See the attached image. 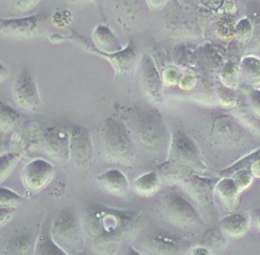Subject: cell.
I'll return each instance as SVG.
<instances>
[{
	"instance_id": "6da1fadb",
	"label": "cell",
	"mask_w": 260,
	"mask_h": 255,
	"mask_svg": "<svg viewBox=\"0 0 260 255\" xmlns=\"http://www.w3.org/2000/svg\"><path fill=\"white\" fill-rule=\"evenodd\" d=\"M80 216L91 249L98 254H117L136 236L144 210L120 209L87 202Z\"/></svg>"
},
{
	"instance_id": "7a4b0ae2",
	"label": "cell",
	"mask_w": 260,
	"mask_h": 255,
	"mask_svg": "<svg viewBox=\"0 0 260 255\" xmlns=\"http://www.w3.org/2000/svg\"><path fill=\"white\" fill-rule=\"evenodd\" d=\"M158 169L161 175H171L174 179L185 173L202 174L208 170L196 141L180 128L171 132L168 157Z\"/></svg>"
},
{
	"instance_id": "3957f363",
	"label": "cell",
	"mask_w": 260,
	"mask_h": 255,
	"mask_svg": "<svg viewBox=\"0 0 260 255\" xmlns=\"http://www.w3.org/2000/svg\"><path fill=\"white\" fill-rule=\"evenodd\" d=\"M101 149L104 157L120 166H131L134 162V148L127 125L114 117H108L101 123Z\"/></svg>"
},
{
	"instance_id": "277c9868",
	"label": "cell",
	"mask_w": 260,
	"mask_h": 255,
	"mask_svg": "<svg viewBox=\"0 0 260 255\" xmlns=\"http://www.w3.org/2000/svg\"><path fill=\"white\" fill-rule=\"evenodd\" d=\"M131 118L134 132L143 146L156 151L169 148L171 132L157 109L150 107L138 110Z\"/></svg>"
},
{
	"instance_id": "5b68a950",
	"label": "cell",
	"mask_w": 260,
	"mask_h": 255,
	"mask_svg": "<svg viewBox=\"0 0 260 255\" xmlns=\"http://www.w3.org/2000/svg\"><path fill=\"white\" fill-rule=\"evenodd\" d=\"M54 242L65 254H79L84 249L85 235L80 214L73 207L60 209L51 224Z\"/></svg>"
},
{
	"instance_id": "8992f818",
	"label": "cell",
	"mask_w": 260,
	"mask_h": 255,
	"mask_svg": "<svg viewBox=\"0 0 260 255\" xmlns=\"http://www.w3.org/2000/svg\"><path fill=\"white\" fill-rule=\"evenodd\" d=\"M210 140L222 147H241L253 139L252 132L232 114L215 111L211 114L207 124Z\"/></svg>"
},
{
	"instance_id": "52a82bcc",
	"label": "cell",
	"mask_w": 260,
	"mask_h": 255,
	"mask_svg": "<svg viewBox=\"0 0 260 255\" xmlns=\"http://www.w3.org/2000/svg\"><path fill=\"white\" fill-rule=\"evenodd\" d=\"M180 186L185 193L191 198L193 204L200 215H204L207 222L213 220L216 216V208L214 204V187L216 179H208L197 173H185L178 176Z\"/></svg>"
},
{
	"instance_id": "ba28073f",
	"label": "cell",
	"mask_w": 260,
	"mask_h": 255,
	"mask_svg": "<svg viewBox=\"0 0 260 255\" xmlns=\"http://www.w3.org/2000/svg\"><path fill=\"white\" fill-rule=\"evenodd\" d=\"M157 207L161 216L177 228H190L200 218V213L194 204L174 188H168L160 192L157 198Z\"/></svg>"
},
{
	"instance_id": "9c48e42d",
	"label": "cell",
	"mask_w": 260,
	"mask_h": 255,
	"mask_svg": "<svg viewBox=\"0 0 260 255\" xmlns=\"http://www.w3.org/2000/svg\"><path fill=\"white\" fill-rule=\"evenodd\" d=\"M50 41L52 42H60V41H72L78 44L84 51L94 54L99 57H102L103 59H106L109 61L115 70L116 74H128L129 72L132 71L134 66L136 65L137 61V49L135 46V43L133 42L132 39L129 40L128 45L123 48L122 50L115 52V53H110V54H104L96 50L94 47L93 43L91 40L87 39L86 37L72 30L69 36L65 37H60V36H51L49 38Z\"/></svg>"
},
{
	"instance_id": "30bf717a",
	"label": "cell",
	"mask_w": 260,
	"mask_h": 255,
	"mask_svg": "<svg viewBox=\"0 0 260 255\" xmlns=\"http://www.w3.org/2000/svg\"><path fill=\"white\" fill-rule=\"evenodd\" d=\"M189 242L181 236L167 232L149 233L139 242V253L147 254H182L187 253Z\"/></svg>"
},
{
	"instance_id": "8fae6325",
	"label": "cell",
	"mask_w": 260,
	"mask_h": 255,
	"mask_svg": "<svg viewBox=\"0 0 260 255\" xmlns=\"http://www.w3.org/2000/svg\"><path fill=\"white\" fill-rule=\"evenodd\" d=\"M47 18L48 13L42 11L18 18H0V34L13 39H30L40 33Z\"/></svg>"
},
{
	"instance_id": "7c38bea8",
	"label": "cell",
	"mask_w": 260,
	"mask_h": 255,
	"mask_svg": "<svg viewBox=\"0 0 260 255\" xmlns=\"http://www.w3.org/2000/svg\"><path fill=\"white\" fill-rule=\"evenodd\" d=\"M69 158L81 170H87L93 160V144L85 127L73 126L69 132Z\"/></svg>"
},
{
	"instance_id": "4fadbf2b",
	"label": "cell",
	"mask_w": 260,
	"mask_h": 255,
	"mask_svg": "<svg viewBox=\"0 0 260 255\" xmlns=\"http://www.w3.org/2000/svg\"><path fill=\"white\" fill-rule=\"evenodd\" d=\"M12 98L16 106L25 112H37L41 98L37 83L28 70L23 69L15 78L12 87Z\"/></svg>"
},
{
	"instance_id": "5bb4252c",
	"label": "cell",
	"mask_w": 260,
	"mask_h": 255,
	"mask_svg": "<svg viewBox=\"0 0 260 255\" xmlns=\"http://www.w3.org/2000/svg\"><path fill=\"white\" fill-rule=\"evenodd\" d=\"M54 175L55 169L52 164L46 160L37 158L23 168L21 181L28 192L38 193L49 185Z\"/></svg>"
},
{
	"instance_id": "9a60e30c",
	"label": "cell",
	"mask_w": 260,
	"mask_h": 255,
	"mask_svg": "<svg viewBox=\"0 0 260 255\" xmlns=\"http://www.w3.org/2000/svg\"><path fill=\"white\" fill-rule=\"evenodd\" d=\"M140 79L142 88L149 100L155 104L164 101L162 78L153 58L145 53L140 59Z\"/></svg>"
},
{
	"instance_id": "2e32d148",
	"label": "cell",
	"mask_w": 260,
	"mask_h": 255,
	"mask_svg": "<svg viewBox=\"0 0 260 255\" xmlns=\"http://www.w3.org/2000/svg\"><path fill=\"white\" fill-rule=\"evenodd\" d=\"M44 149L57 161L69 160V132L58 128H49L43 135Z\"/></svg>"
},
{
	"instance_id": "e0dca14e",
	"label": "cell",
	"mask_w": 260,
	"mask_h": 255,
	"mask_svg": "<svg viewBox=\"0 0 260 255\" xmlns=\"http://www.w3.org/2000/svg\"><path fill=\"white\" fill-rule=\"evenodd\" d=\"M95 179L100 187L111 195L124 197L129 192V182L126 176L118 169H112L100 174Z\"/></svg>"
},
{
	"instance_id": "ac0fdd59",
	"label": "cell",
	"mask_w": 260,
	"mask_h": 255,
	"mask_svg": "<svg viewBox=\"0 0 260 255\" xmlns=\"http://www.w3.org/2000/svg\"><path fill=\"white\" fill-rule=\"evenodd\" d=\"M224 62L222 52L215 46L206 43L193 52V63L204 70H218Z\"/></svg>"
},
{
	"instance_id": "d6986e66",
	"label": "cell",
	"mask_w": 260,
	"mask_h": 255,
	"mask_svg": "<svg viewBox=\"0 0 260 255\" xmlns=\"http://www.w3.org/2000/svg\"><path fill=\"white\" fill-rule=\"evenodd\" d=\"M240 191L230 176H223L217 180L214 187V196L218 198L226 211H234L237 207Z\"/></svg>"
},
{
	"instance_id": "ffe728a7",
	"label": "cell",
	"mask_w": 260,
	"mask_h": 255,
	"mask_svg": "<svg viewBox=\"0 0 260 255\" xmlns=\"http://www.w3.org/2000/svg\"><path fill=\"white\" fill-rule=\"evenodd\" d=\"M92 43L96 50L104 54L115 53L123 49L116 35L105 24H98L95 26L92 31Z\"/></svg>"
},
{
	"instance_id": "44dd1931",
	"label": "cell",
	"mask_w": 260,
	"mask_h": 255,
	"mask_svg": "<svg viewBox=\"0 0 260 255\" xmlns=\"http://www.w3.org/2000/svg\"><path fill=\"white\" fill-rule=\"evenodd\" d=\"M240 79L245 86L260 88V58L246 55L239 62Z\"/></svg>"
},
{
	"instance_id": "7402d4cb",
	"label": "cell",
	"mask_w": 260,
	"mask_h": 255,
	"mask_svg": "<svg viewBox=\"0 0 260 255\" xmlns=\"http://www.w3.org/2000/svg\"><path fill=\"white\" fill-rule=\"evenodd\" d=\"M219 228L226 237L241 238L249 230V220L243 213L232 212L220 218Z\"/></svg>"
},
{
	"instance_id": "603a6c76",
	"label": "cell",
	"mask_w": 260,
	"mask_h": 255,
	"mask_svg": "<svg viewBox=\"0 0 260 255\" xmlns=\"http://www.w3.org/2000/svg\"><path fill=\"white\" fill-rule=\"evenodd\" d=\"M160 185V174L156 171H150L139 176L134 181L133 190L140 197H151L158 193Z\"/></svg>"
},
{
	"instance_id": "cb8c5ba5",
	"label": "cell",
	"mask_w": 260,
	"mask_h": 255,
	"mask_svg": "<svg viewBox=\"0 0 260 255\" xmlns=\"http://www.w3.org/2000/svg\"><path fill=\"white\" fill-rule=\"evenodd\" d=\"M241 169H249L254 178L260 179V147L244 155L243 157L232 164L230 167L219 171L218 174L221 177L231 176L233 173Z\"/></svg>"
},
{
	"instance_id": "d4e9b609",
	"label": "cell",
	"mask_w": 260,
	"mask_h": 255,
	"mask_svg": "<svg viewBox=\"0 0 260 255\" xmlns=\"http://www.w3.org/2000/svg\"><path fill=\"white\" fill-rule=\"evenodd\" d=\"M35 254H63L65 252L54 242L51 234V225L44 222L35 245Z\"/></svg>"
},
{
	"instance_id": "484cf974",
	"label": "cell",
	"mask_w": 260,
	"mask_h": 255,
	"mask_svg": "<svg viewBox=\"0 0 260 255\" xmlns=\"http://www.w3.org/2000/svg\"><path fill=\"white\" fill-rule=\"evenodd\" d=\"M239 62L231 58L224 60L218 69V80L222 85L232 89H238L241 80Z\"/></svg>"
},
{
	"instance_id": "4316f807",
	"label": "cell",
	"mask_w": 260,
	"mask_h": 255,
	"mask_svg": "<svg viewBox=\"0 0 260 255\" xmlns=\"http://www.w3.org/2000/svg\"><path fill=\"white\" fill-rule=\"evenodd\" d=\"M254 35V24L249 17H242L237 20L234 29V40L239 46H245L252 41Z\"/></svg>"
},
{
	"instance_id": "83f0119b",
	"label": "cell",
	"mask_w": 260,
	"mask_h": 255,
	"mask_svg": "<svg viewBox=\"0 0 260 255\" xmlns=\"http://www.w3.org/2000/svg\"><path fill=\"white\" fill-rule=\"evenodd\" d=\"M223 232L219 229H209L207 230L201 239V245L206 246L212 252L220 251L226 246V239Z\"/></svg>"
},
{
	"instance_id": "f1b7e54d",
	"label": "cell",
	"mask_w": 260,
	"mask_h": 255,
	"mask_svg": "<svg viewBox=\"0 0 260 255\" xmlns=\"http://www.w3.org/2000/svg\"><path fill=\"white\" fill-rule=\"evenodd\" d=\"M20 120V114L8 104L0 101V132L13 129Z\"/></svg>"
},
{
	"instance_id": "f546056e",
	"label": "cell",
	"mask_w": 260,
	"mask_h": 255,
	"mask_svg": "<svg viewBox=\"0 0 260 255\" xmlns=\"http://www.w3.org/2000/svg\"><path fill=\"white\" fill-rule=\"evenodd\" d=\"M191 93L194 99L204 103H213L215 100L214 86L208 80L201 77H199L198 83L191 90Z\"/></svg>"
},
{
	"instance_id": "4dcf8cb0",
	"label": "cell",
	"mask_w": 260,
	"mask_h": 255,
	"mask_svg": "<svg viewBox=\"0 0 260 255\" xmlns=\"http://www.w3.org/2000/svg\"><path fill=\"white\" fill-rule=\"evenodd\" d=\"M236 19L233 16L226 15L220 17L214 24V35L223 41H230L234 39V29Z\"/></svg>"
},
{
	"instance_id": "1f68e13d",
	"label": "cell",
	"mask_w": 260,
	"mask_h": 255,
	"mask_svg": "<svg viewBox=\"0 0 260 255\" xmlns=\"http://www.w3.org/2000/svg\"><path fill=\"white\" fill-rule=\"evenodd\" d=\"M215 99L218 101L220 106L225 108H234L239 104V97L237 94V89L229 88L222 85L220 82L214 86Z\"/></svg>"
},
{
	"instance_id": "d6a6232c",
	"label": "cell",
	"mask_w": 260,
	"mask_h": 255,
	"mask_svg": "<svg viewBox=\"0 0 260 255\" xmlns=\"http://www.w3.org/2000/svg\"><path fill=\"white\" fill-rule=\"evenodd\" d=\"M19 156L16 153L6 152L0 156V183H2L16 168Z\"/></svg>"
},
{
	"instance_id": "836d02e7",
	"label": "cell",
	"mask_w": 260,
	"mask_h": 255,
	"mask_svg": "<svg viewBox=\"0 0 260 255\" xmlns=\"http://www.w3.org/2000/svg\"><path fill=\"white\" fill-rule=\"evenodd\" d=\"M172 57L174 64L180 66L181 68H187L193 61V52H190L188 48L184 45H177L172 52Z\"/></svg>"
},
{
	"instance_id": "e575fe53",
	"label": "cell",
	"mask_w": 260,
	"mask_h": 255,
	"mask_svg": "<svg viewBox=\"0 0 260 255\" xmlns=\"http://www.w3.org/2000/svg\"><path fill=\"white\" fill-rule=\"evenodd\" d=\"M230 177L235 181L240 193L246 191L254 182V176L249 169H241L233 173Z\"/></svg>"
},
{
	"instance_id": "d590c367",
	"label": "cell",
	"mask_w": 260,
	"mask_h": 255,
	"mask_svg": "<svg viewBox=\"0 0 260 255\" xmlns=\"http://www.w3.org/2000/svg\"><path fill=\"white\" fill-rule=\"evenodd\" d=\"M23 202V198L8 188L0 187V207L17 208Z\"/></svg>"
},
{
	"instance_id": "8d00e7d4",
	"label": "cell",
	"mask_w": 260,
	"mask_h": 255,
	"mask_svg": "<svg viewBox=\"0 0 260 255\" xmlns=\"http://www.w3.org/2000/svg\"><path fill=\"white\" fill-rule=\"evenodd\" d=\"M30 246V240L27 237H15L11 239L6 248L4 249L5 254H24Z\"/></svg>"
},
{
	"instance_id": "74e56055",
	"label": "cell",
	"mask_w": 260,
	"mask_h": 255,
	"mask_svg": "<svg viewBox=\"0 0 260 255\" xmlns=\"http://www.w3.org/2000/svg\"><path fill=\"white\" fill-rule=\"evenodd\" d=\"M199 76L193 69H184L182 71L180 80L178 82L179 87L184 91H191L198 83Z\"/></svg>"
},
{
	"instance_id": "f35d334b",
	"label": "cell",
	"mask_w": 260,
	"mask_h": 255,
	"mask_svg": "<svg viewBox=\"0 0 260 255\" xmlns=\"http://www.w3.org/2000/svg\"><path fill=\"white\" fill-rule=\"evenodd\" d=\"M244 91L251 111L260 118V88L244 85Z\"/></svg>"
},
{
	"instance_id": "ab89813d",
	"label": "cell",
	"mask_w": 260,
	"mask_h": 255,
	"mask_svg": "<svg viewBox=\"0 0 260 255\" xmlns=\"http://www.w3.org/2000/svg\"><path fill=\"white\" fill-rule=\"evenodd\" d=\"M182 69L180 66L176 64H171L165 67L162 73H161V78H162V83L164 85L170 86V85H175L178 84L181 74H182Z\"/></svg>"
},
{
	"instance_id": "60d3db41",
	"label": "cell",
	"mask_w": 260,
	"mask_h": 255,
	"mask_svg": "<svg viewBox=\"0 0 260 255\" xmlns=\"http://www.w3.org/2000/svg\"><path fill=\"white\" fill-rule=\"evenodd\" d=\"M41 0H9V7L16 13H25L32 10Z\"/></svg>"
},
{
	"instance_id": "b9f144b4",
	"label": "cell",
	"mask_w": 260,
	"mask_h": 255,
	"mask_svg": "<svg viewBox=\"0 0 260 255\" xmlns=\"http://www.w3.org/2000/svg\"><path fill=\"white\" fill-rule=\"evenodd\" d=\"M15 211L16 208L14 207H0V229L13 218Z\"/></svg>"
},
{
	"instance_id": "7bdbcfd3",
	"label": "cell",
	"mask_w": 260,
	"mask_h": 255,
	"mask_svg": "<svg viewBox=\"0 0 260 255\" xmlns=\"http://www.w3.org/2000/svg\"><path fill=\"white\" fill-rule=\"evenodd\" d=\"M187 253L190 254V255H200V254L208 255V254H212L213 252L209 248H207L206 246L199 245V246H196V247H193V248L189 249L187 251Z\"/></svg>"
},
{
	"instance_id": "ee69618b",
	"label": "cell",
	"mask_w": 260,
	"mask_h": 255,
	"mask_svg": "<svg viewBox=\"0 0 260 255\" xmlns=\"http://www.w3.org/2000/svg\"><path fill=\"white\" fill-rule=\"evenodd\" d=\"M145 2L150 9L159 10L167 5L168 0H145Z\"/></svg>"
},
{
	"instance_id": "f6af8a7d",
	"label": "cell",
	"mask_w": 260,
	"mask_h": 255,
	"mask_svg": "<svg viewBox=\"0 0 260 255\" xmlns=\"http://www.w3.org/2000/svg\"><path fill=\"white\" fill-rule=\"evenodd\" d=\"M8 76V69L7 67L0 62V83L3 82Z\"/></svg>"
},
{
	"instance_id": "bcb514c9",
	"label": "cell",
	"mask_w": 260,
	"mask_h": 255,
	"mask_svg": "<svg viewBox=\"0 0 260 255\" xmlns=\"http://www.w3.org/2000/svg\"><path fill=\"white\" fill-rule=\"evenodd\" d=\"M7 150H8V144L4 140L0 139V156L6 153Z\"/></svg>"
},
{
	"instance_id": "7dc6e473",
	"label": "cell",
	"mask_w": 260,
	"mask_h": 255,
	"mask_svg": "<svg viewBox=\"0 0 260 255\" xmlns=\"http://www.w3.org/2000/svg\"><path fill=\"white\" fill-rule=\"evenodd\" d=\"M254 217H255V224H256L257 228L260 230V208L255 209Z\"/></svg>"
},
{
	"instance_id": "c3c4849f",
	"label": "cell",
	"mask_w": 260,
	"mask_h": 255,
	"mask_svg": "<svg viewBox=\"0 0 260 255\" xmlns=\"http://www.w3.org/2000/svg\"><path fill=\"white\" fill-rule=\"evenodd\" d=\"M67 3L70 4H83V3H88V2H92L93 0H66Z\"/></svg>"
}]
</instances>
